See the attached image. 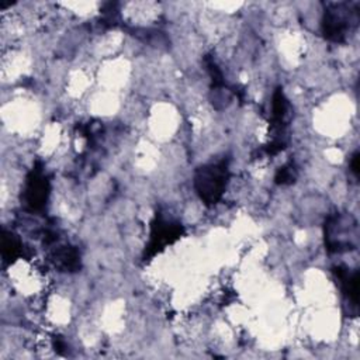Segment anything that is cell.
I'll return each instance as SVG.
<instances>
[{
    "instance_id": "1",
    "label": "cell",
    "mask_w": 360,
    "mask_h": 360,
    "mask_svg": "<svg viewBox=\"0 0 360 360\" xmlns=\"http://www.w3.org/2000/svg\"><path fill=\"white\" fill-rule=\"evenodd\" d=\"M228 179L229 170L227 161L203 165L195 173L196 192L207 206H214L221 200Z\"/></svg>"
},
{
    "instance_id": "2",
    "label": "cell",
    "mask_w": 360,
    "mask_h": 360,
    "mask_svg": "<svg viewBox=\"0 0 360 360\" xmlns=\"http://www.w3.org/2000/svg\"><path fill=\"white\" fill-rule=\"evenodd\" d=\"M356 10H350L346 3L327 6L322 17V34L328 41L343 42L350 30V23H357Z\"/></svg>"
},
{
    "instance_id": "3",
    "label": "cell",
    "mask_w": 360,
    "mask_h": 360,
    "mask_svg": "<svg viewBox=\"0 0 360 360\" xmlns=\"http://www.w3.org/2000/svg\"><path fill=\"white\" fill-rule=\"evenodd\" d=\"M350 217H345L341 214L328 218L325 224V244L329 252L341 254L356 248V244L353 243V238L356 236H352L350 231V227L356 224H350Z\"/></svg>"
},
{
    "instance_id": "4",
    "label": "cell",
    "mask_w": 360,
    "mask_h": 360,
    "mask_svg": "<svg viewBox=\"0 0 360 360\" xmlns=\"http://www.w3.org/2000/svg\"><path fill=\"white\" fill-rule=\"evenodd\" d=\"M182 234H183L182 225L167 222L161 215H156L151 224V238H149V244L145 249V259L147 256L151 258L155 254L161 252L162 249H165L166 245H170L174 241H177V239L182 236Z\"/></svg>"
},
{
    "instance_id": "5",
    "label": "cell",
    "mask_w": 360,
    "mask_h": 360,
    "mask_svg": "<svg viewBox=\"0 0 360 360\" xmlns=\"http://www.w3.org/2000/svg\"><path fill=\"white\" fill-rule=\"evenodd\" d=\"M49 196V180L45 176L44 170L35 166L27 176L26 189H24V202L31 211H41Z\"/></svg>"
},
{
    "instance_id": "6",
    "label": "cell",
    "mask_w": 360,
    "mask_h": 360,
    "mask_svg": "<svg viewBox=\"0 0 360 360\" xmlns=\"http://www.w3.org/2000/svg\"><path fill=\"white\" fill-rule=\"evenodd\" d=\"M334 273L336 275L339 283H341V288L342 293L345 294V297L349 300V303L356 307L357 306V286H359V272H353L349 273V270L343 266H338L334 269Z\"/></svg>"
},
{
    "instance_id": "7",
    "label": "cell",
    "mask_w": 360,
    "mask_h": 360,
    "mask_svg": "<svg viewBox=\"0 0 360 360\" xmlns=\"http://www.w3.org/2000/svg\"><path fill=\"white\" fill-rule=\"evenodd\" d=\"M51 261L56 268L65 272H76L81 268V256L72 247H59L52 252Z\"/></svg>"
},
{
    "instance_id": "8",
    "label": "cell",
    "mask_w": 360,
    "mask_h": 360,
    "mask_svg": "<svg viewBox=\"0 0 360 360\" xmlns=\"http://www.w3.org/2000/svg\"><path fill=\"white\" fill-rule=\"evenodd\" d=\"M22 254H23V244L20 239L16 235H13L12 232L5 231L3 232V244H2L3 261L6 263H12L19 256H22Z\"/></svg>"
},
{
    "instance_id": "9",
    "label": "cell",
    "mask_w": 360,
    "mask_h": 360,
    "mask_svg": "<svg viewBox=\"0 0 360 360\" xmlns=\"http://www.w3.org/2000/svg\"><path fill=\"white\" fill-rule=\"evenodd\" d=\"M287 110H288L287 99H286L283 90L279 88L275 92L273 101H272V124H273V127H277L279 130H281L284 118L287 115Z\"/></svg>"
},
{
    "instance_id": "10",
    "label": "cell",
    "mask_w": 360,
    "mask_h": 360,
    "mask_svg": "<svg viewBox=\"0 0 360 360\" xmlns=\"http://www.w3.org/2000/svg\"><path fill=\"white\" fill-rule=\"evenodd\" d=\"M297 176V170L294 169L293 163H288L283 167H280V170L276 174V183L277 185H290L295 180Z\"/></svg>"
},
{
    "instance_id": "11",
    "label": "cell",
    "mask_w": 360,
    "mask_h": 360,
    "mask_svg": "<svg viewBox=\"0 0 360 360\" xmlns=\"http://www.w3.org/2000/svg\"><path fill=\"white\" fill-rule=\"evenodd\" d=\"M350 170L352 173L357 177L359 176V152H356L353 156H352V161H350Z\"/></svg>"
}]
</instances>
